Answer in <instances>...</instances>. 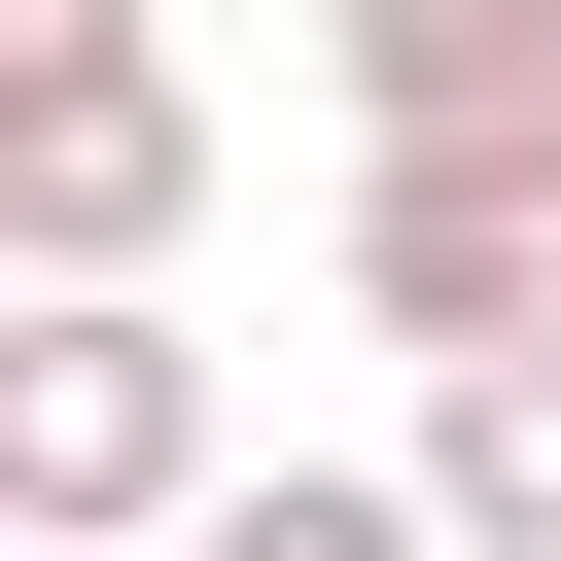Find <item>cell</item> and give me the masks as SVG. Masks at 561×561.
<instances>
[{
  "label": "cell",
  "instance_id": "cell-1",
  "mask_svg": "<svg viewBox=\"0 0 561 561\" xmlns=\"http://www.w3.org/2000/svg\"><path fill=\"white\" fill-rule=\"evenodd\" d=\"M245 456H210V351H175V280H35L0 316V561H175Z\"/></svg>",
  "mask_w": 561,
  "mask_h": 561
},
{
  "label": "cell",
  "instance_id": "cell-2",
  "mask_svg": "<svg viewBox=\"0 0 561 561\" xmlns=\"http://www.w3.org/2000/svg\"><path fill=\"white\" fill-rule=\"evenodd\" d=\"M175 210H210L175 35H140V70H0V280H175Z\"/></svg>",
  "mask_w": 561,
  "mask_h": 561
},
{
  "label": "cell",
  "instance_id": "cell-3",
  "mask_svg": "<svg viewBox=\"0 0 561 561\" xmlns=\"http://www.w3.org/2000/svg\"><path fill=\"white\" fill-rule=\"evenodd\" d=\"M351 175H561V0H316Z\"/></svg>",
  "mask_w": 561,
  "mask_h": 561
},
{
  "label": "cell",
  "instance_id": "cell-4",
  "mask_svg": "<svg viewBox=\"0 0 561 561\" xmlns=\"http://www.w3.org/2000/svg\"><path fill=\"white\" fill-rule=\"evenodd\" d=\"M351 316L456 386V351H526L561 316V175H351Z\"/></svg>",
  "mask_w": 561,
  "mask_h": 561
},
{
  "label": "cell",
  "instance_id": "cell-5",
  "mask_svg": "<svg viewBox=\"0 0 561 561\" xmlns=\"http://www.w3.org/2000/svg\"><path fill=\"white\" fill-rule=\"evenodd\" d=\"M421 526H456V561H561V316L421 386Z\"/></svg>",
  "mask_w": 561,
  "mask_h": 561
},
{
  "label": "cell",
  "instance_id": "cell-6",
  "mask_svg": "<svg viewBox=\"0 0 561 561\" xmlns=\"http://www.w3.org/2000/svg\"><path fill=\"white\" fill-rule=\"evenodd\" d=\"M175 561H456V526H421V456H245Z\"/></svg>",
  "mask_w": 561,
  "mask_h": 561
},
{
  "label": "cell",
  "instance_id": "cell-7",
  "mask_svg": "<svg viewBox=\"0 0 561 561\" xmlns=\"http://www.w3.org/2000/svg\"><path fill=\"white\" fill-rule=\"evenodd\" d=\"M140 35H175V0H0V70H140Z\"/></svg>",
  "mask_w": 561,
  "mask_h": 561
}]
</instances>
